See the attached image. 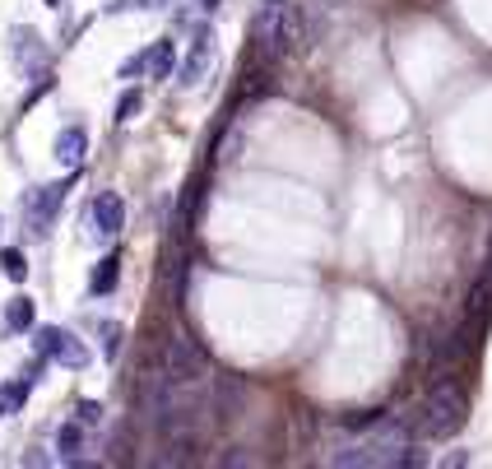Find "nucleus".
Returning a JSON list of instances; mask_svg holds the SVG:
<instances>
[{
    "mask_svg": "<svg viewBox=\"0 0 492 469\" xmlns=\"http://www.w3.org/2000/svg\"><path fill=\"white\" fill-rule=\"evenodd\" d=\"M465 418H469V400L460 396L456 386L437 381L432 396H428L423 409H418V418H414V433H418V437H456L460 427H465Z\"/></svg>",
    "mask_w": 492,
    "mask_h": 469,
    "instance_id": "nucleus-1",
    "label": "nucleus"
},
{
    "mask_svg": "<svg viewBox=\"0 0 492 469\" xmlns=\"http://www.w3.org/2000/svg\"><path fill=\"white\" fill-rule=\"evenodd\" d=\"M162 376H168L172 386H195V381L210 376V363H204V354H200L186 335H177L168 344V367H162Z\"/></svg>",
    "mask_w": 492,
    "mask_h": 469,
    "instance_id": "nucleus-2",
    "label": "nucleus"
},
{
    "mask_svg": "<svg viewBox=\"0 0 492 469\" xmlns=\"http://www.w3.org/2000/svg\"><path fill=\"white\" fill-rule=\"evenodd\" d=\"M37 354H43V358H56V363L70 367V372L89 367V348L79 344L70 330H61V326H43V330H37Z\"/></svg>",
    "mask_w": 492,
    "mask_h": 469,
    "instance_id": "nucleus-3",
    "label": "nucleus"
},
{
    "mask_svg": "<svg viewBox=\"0 0 492 469\" xmlns=\"http://www.w3.org/2000/svg\"><path fill=\"white\" fill-rule=\"evenodd\" d=\"M65 191H70V181L37 186L28 200H24V214H28V228H33V232H47V223L56 219V210H61V200H65Z\"/></svg>",
    "mask_w": 492,
    "mask_h": 469,
    "instance_id": "nucleus-4",
    "label": "nucleus"
},
{
    "mask_svg": "<svg viewBox=\"0 0 492 469\" xmlns=\"http://www.w3.org/2000/svg\"><path fill=\"white\" fill-rule=\"evenodd\" d=\"M89 219H93L98 238H116V232L126 228V200H121L116 191H103L98 200H93V210H89Z\"/></svg>",
    "mask_w": 492,
    "mask_h": 469,
    "instance_id": "nucleus-5",
    "label": "nucleus"
},
{
    "mask_svg": "<svg viewBox=\"0 0 492 469\" xmlns=\"http://www.w3.org/2000/svg\"><path fill=\"white\" fill-rule=\"evenodd\" d=\"M210 65H214V33H195L191 37V56L182 65V84H200Z\"/></svg>",
    "mask_w": 492,
    "mask_h": 469,
    "instance_id": "nucleus-6",
    "label": "nucleus"
},
{
    "mask_svg": "<svg viewBox=\"0 0 492 469\" xmlns=\"http://www.w3.org/2000/svg\"><path fill=\"white\" fill-rule=\"evenodd\" d=\"M84 153H89V135L79 131V126H65V131L56 135V163H61L65 172H74L79 163H84Z\"/></svg>",
    "mask_w": 492,
    "mask_h": 469,
    "instance_id": "nucleus-7",
    "label": "nucleus"
},
{
    "mask_svg": "<svg viewBox=\"0 0 492 469\" xmlns=\"http://www.w3.org/2000/svg\"><path fill=\"white\" fill-rule=\"evenodd\" d=\"M56 451L61 460H79V451H84V423H61V433H56Z\"/></svg>",
    "mask_w": 492,
    "mask_h": 469,
    "instance_id": "nucleus-8",
    "label": "nucleus"
},
{
    "mask_svg": "<svg viewBox=\"0 0 492 469\" xmlns=\"http://www.w3.org/2000/svg\"><path fill=\"white\" fill-rule=\"evenodd\" d=\"M116 279H121V251H112V256H103L98 260V269H93V293H112L116 288Z\"/></svg>",
    "mask_w": 492,
    "mask_h": 469,
    "instance_id": "nucleus-9",
    "label": "nucleus"
},
{
    "mask_svg": "<svg viewBox=\"0 0 492 469\" xmlns=\"http://www.w3.org/2000/svg\"><path fill=\"white\" fill-rule=\"evenodd\" d=\"M15 61L19 65H43V47H37L33 28H15Z\"/></svg>",
    "mask_w": 492,
    "mask_h": 469,
    "instance_id": "nucleus-10",
    "label": "nucleus"
},
{
    "mask_svg": "<svg viewBox=\"0 0 492 469\" xmlns=\"http://www.w3.org/2000/svg\"><path fill=\"white\" fill-rule=\"evenodd\" d=\"M24 400H28V381H15V386H0V418H10V414H19V409H24Z\"/></svg>",
    "mask_w": 492,
    "mask_h": 469,
    "instance_id": "nucleus-11",
    "label": "nucleus"
},
{
    "mask_svg": "<svg viewBox=\"0 0 492 469\" xmlns=\"http://www.w3.org/2000/svg\"><path fill=\"white\" fill-rule=\"evenodd\" d=\"M149 74H153V80H168V74H172V43H153V52H149Z\"/></svg>",
    "mask_w": 492,
    "mask_h": 469,
    "instance_id": "nucleus-12",
    "label": "nucleus"
},
{
    "mask_svg": "<svg viewBox=\"0 0 492 469\" xmlns=\"http://www.w3.org/2000/svg\"><path fill=\"white\" fill-rule=\"evenodd\" d=\"M5 321H10V330H33V298H15L5 307Z\"/></svg>",
    "mask_w": 492,
    "mask_h": 469,
    "instance_id": "nucleus-13",
    "label": "nucleus"
},
{
    "mask_svg": "<svg viewBox=\"0 0 492 469\" xmlns=\"http://www.w3.org/2000/svg\"><path fill=\"white\" fill-rule=\"evenodd\" d=\"M0 269H5V279H15V284H24L28 279V260H24V251H0Z\"/></svg>",
    "mask_w": 492,
    "mask_h": 469,
    "instance_id": "nucleus-14",
    "label": "nucleus"
},
{
    "mask_svg": "<svg viewBox=\"0 0 492 469\" xmlns=\"http://www.w3.org/2000/svg\"><path fill=\"white\" fill-rule=\"evenodd\" d=\"M116 354H121V326L103 321V358H116Z\"/></svg>",
    "mask_w": 492,
    "mask_h": 469,
    "instance_id": "nucleus-15",
    "label": "nucleus"
},
{
    "mask_svg": "<svg viewBox=\"0 0 492 469\" xmlns=\"http://www.w3.org/2000/svg\"><path fill=\"white\" fill-rule=\"evenodd\" d=\"M135 112H140V93L131 89V93H121V103H116V122L126 126V122H135Z\"/></svg>",
    "mask_w": 492,
    "mask_h": 469,
    "instance_id": "nucleus-16",
    "label": "nucleus"
},
{
    "mask_svg": "<svg viewBox=\"0 0 492 469\" xmlns=\"http://www.w3.org/2000/svg\"><path fill=\"white\" fill-rule=\"evenodd\" d=\"M144 70H149V52H144V56H131L126 65H121V80H140Z\"/></svg>",
    "mask_w": 492,
    "mask_h": 469,
    "instance_id": "nucleus-17",
    "label": "nucleus"
},
{
    "mask_svg": "<svg viewBox=\"0 0 492 469\" xmlns=\"http://www.w3.org/2000/svg\"><path fill=\"white\" fill-rule=\"evenodd\" d=\"M74 418H79V423H84V427H89V423H98V418H103V405H93V400H79V409H74Z\"/></svg>",
    "mask_w": 492,
    "mask_h": 469,
    "instance_id": "nucleus-18",
    "label": "nucleus"
},
{
    "mask_svg": "<svg viewBox=\"0 0 492 469\" xmlns=\"http://www.w3.org/2000/svg\"><path fill=\"white\" fill-rule=\"evenodd\" d=\"M112 10H144V0H116Z\"/></svg>",
    "mask_w": 492,
    "mask_h": 469,
    "instance_id": "nucleus-19",
    "label": "nucleus"
},
{
    "mask_svg": "<svg viewBox=\"0 0 492 469\" xmlns=\"http://www.w3.org/2000/svg\"><path fill=\"white\" fill-rule=\"evenodd\" d=\"M487 279H492V251H487Z\"/></svg>",
    "mask_w": 492,
    "mask_h": 469,
    "instance_id": "nucleus-20",
    "label": "nucleus"
},
{
    "mask_svg": "<svg viewBox=\"0 0 492 469\" xmlns=\"http://www.w3.org/2000/svg\"><path fill=\"white\" fill-rule=\"evenodd\" d=\"M265 5H283V0H265Z\"/></svg>",
    "mask_w": 492,
    "mask_h": 469,
    "instance_id": "nucleus-21",
    "label": "nucleus"
}]
</instances>
